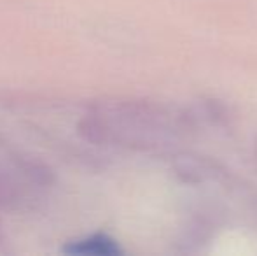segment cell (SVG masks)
Instances as JSON below:
<instances>
[{
    "label": "cell",
    "instance_id": "cell-1",
    "mask_svg": "<svg viewBox=\"0 0 257 256\" xmlns=\"http://www.w3.org/2000/svg\"><path fill=\"white\" fill-rule=\"evenodd\" d=\"M65 253L68 254H114L117 253V247L108 237L105 235H91L88 239L72 242L65 247Z\"/></svg>",
    "mask_w": 257,
    "mask_h": 256
}]
</instances>
